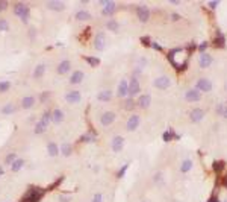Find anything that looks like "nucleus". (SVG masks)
Returning <instances> with one entry per match:
<instances>
[{
    "label": "nucleus",
    "mask_w": 227,
    "mask_h": 202,
    "mask_svg": "<svg viewBox=\"0 0 227 202\" xmlns=\"http://www.w3.org/2000/svg\"><path fill=\"white\" fill-rule=\"evenodd\" d=\"M82 140H83V141H91V140H92V137L86 135V137H83V138H82Z\"/></svg>",
    "instance_id": "obj_46"
},
{
    "label": "nucleus",
    "mask_w": 227,
    "mask_h": 202,
    "mask_svg": "<svg viewBox=\"0 0 227 202\" xmlns=\"http://www.w3.org/2000/svg\"><path fill=\"white\" fill-rule=\"evenodd\" d=\"M138 125H139V117L136 114H133V116H130L126 128H127V131H135L138 128Z\"/></svg>",
    "instance_id": "obj_12"
},
{
    "label": "nucleus",
    "mask_w": 227,
    "mask_h": 202,
    "mask_svg": "<svg viewBox=\"0 0 227 202\" xmlns=\"http://www.w3.org/2000/svg\"><path fill=\"white\" fill-rule=\"evenodd\" d=\"M114 9H115V3H114V2H108V5L104 6V9H103V12H102V14H103V15H109V14H114Z\"/></svg>",
    "instance_id": "obj_26"
},
{
    "label": "nucleus",
    "mask_w": 227,
    "mask_h": 202,
    "mask_svg": "<svg viewBox=\"0 0 227 202\" xmlns=\"http://www.w3.org/2000/svg\"><path fill=\"white\" fill-rule=\"evenodd\" d=\"M86 59L89 61V64H91V66H97V64H99V59H96V58H91V56H88Z\"/></svg>",
    "instance_id": "obj_41"
},
{
    "label": "nucleus",
    "mask_w": 227,
    "mask_h": 202,
    "mask_svg": "<svg viewBox=\"0 0 227 202\" xmlns=\"http://www.w3.org/2000/svg\"><path fill=\"white\" fill-rule=\"evenodd\" d=\"M15 158H17V157H15L14 154H9V155L6 157V164H12V163L15 161Z\"/></svg>",
    "instance_id": "obj_39"
},
{
    "label": "nucleus",
    "mask_w": 227,
    "mask_h": 202,
    "mask_svg": "<svg viewBox=\"0 0 227 202\" xmlns=\"http://www.w3.org/2000/svg\"><path fill=\"white\" fill-rule=\"evenodd\" d=\"M46 71V64H38L33 70V78H41Z\"/></svg>",
    "instance_id": "obj_24"
},
{
    "label": "nucleus",
    "mask_w": 227,
    "mask_h": 202,
    "mask_svg": "<svg viewBox=\"0 0 227 202\" xmlns=\"http://www.w3.org/2000/svg\"><path fill=\"white\" fill-rule=\"evenodd\" d=\"M170 84H171V81H170V78L168 76H159V78H156L154 79V82H153V85L156 87V88H161V90H165V88H168L170 87Z\"/></svg>",
    "instance_id": "obj_3"
},
{
    "label": "nucleus",
    "mask_w": 227,
    "mask_h": 202,
    "mask_svg": "<svg viewBox=\"0 0 227 202\" xmlns=\"http://www.w3.org/2000/svg\"><path fill=\"white\" fill-rule=\"evenodd\" d=\"M79 100H81V93L79 91H70L67 94V102L74 104V102H79Z\"/></svg>",
    "instance_id": "obj_19"
},
{
    "label": "nucleus",
    "mask_w": 227,
    "mask_h": 202,
    "mask_svg": "<svg viewBox=\"0 0 227 202\" xmlns=\"http://www.w3.org/2000/svg\"><path fill=\"white\" fill-rule=\"evenodd\" d=\"M215 43H217V46L220 44V47H223V46H224V38H223V36L220 35V36H218V38L215 40Z\"/></svg>",
    "instance_id": "obj_43"
},
{
    "label": "nucleus",
    "mask_w": 227,
    "mask_h": 202,
    "mask_svg": "<svg viewBox=\"0 0 227 202\" xmlns=\"http://www.w3.org/2000/svg\"><path fill=\"white\" fill-rule=\"evenodd\" d=\"M217 5H218V2H212V3H209V6H210V8H215Z\"/></svg>",
    "instance_id": "obj_48"
},
{
    "label": "nucleus",
    "mask_w": 227,
    "mask_h": 202,
    "mask_svg": "<svg viewBox=\"0 0 227 202\" xmlns=\"http://www.w3.org/2000/svg\"><path fill=\"white\" fill-rule=\"evenodd\" d=\"M106 28H108L109 31H118V23L117 21H114V20H111V21H108V23H106Z\"/></svg>",
    "instance_id": "obj_35"
},
{
    "label": "nucleus",
    "mask_w": 227,
    "mask_h": 202,
    "mask_svg": "<svg viewBox=\"0 0 227 202\" xmlns=\"http://www.w3.org/2000/svg\"><path fill=\"white\" fill-rule=\"evenodd\" d=\"M223 167H224V163L223 161H220V163H213V169H215V172H221L223 170Z\"/></svg>",
    "instance_id": "obj_37"
},
{
    "label": "nucleus",
    "mask_w": 227,
    "mask_h": 202,
    "mask_svg": "<svg viewBox=\"0 0 227 202\" xmlns=\"http://www.w3.org/2000/svg\"><path fill=\"white\" fill-rule=\"evenodd\" d=\"M61 152H62V155L68 157L71 154V144H62L61 146Z\"/></svg>",
    "instance_id": "obj_31"
},
{
    "label": "nucleus",
    "mask_w": 227,
    "mask_h": 202,
    "mask_svg": "<svg viewBox=\"0 0 227 202\" xmlns=\"http://www.w3.org/2000/svg\"><path fill=\"white\" fill-rule=\"evenodd\" d=\"M197 90H198V91H205V93L210 91V90H212V82H210L209 79H206V78L198 79V81H197Z\"/></svg>",
    "instance_id": "obj_5"
},
{
    "label": "nucleus",
    "mask_w": 227,
    "mask_h": 202,
    "mask_svg": "<svg viewBox=\"0 0 227 202\" xmlns=\"http://www.w3.org/2000/svg\"><path fill=\"white\" fill-rule=\"evenodd\" d=\"M61 201H62V202H68L70 199H68V198H61Z\"/></svg>",
    "instance_id": "obj_50"
},
{
    "label": "nucleus",
    "mask_w": 227,
    "mask_h": 202,
    "mask_svg": "<svg viewBox=\"0 0 227 202\" xmlns=\"http://www.w3.org/2000/svg\"><path fill=\"white\" fill-rule=\"evenodd\" d=\"M129 94V84L126 79H121V82H120L118 85V96L120 97H126Z\"/></svg>",
    "instance_id": "obj_10"
},
{
    "label": "nucleus",
    "mask_w": 227,
    "mask_h": 202,
    "mask_svg": "<svg viewBox=\"0 0 227 202\" xmlns=\"http://www.w3.org/2000/svg\"><path fill=\"white\" fill-rule=\"evenodd\" d=\"M82 79H83V71H81V70H77V71L71 73V76H70V82H71L73 85H76V84H81V82H82Z\"/></svg>",
    "instance_id": "obj_15"
},
{
    "label": "nucleus",
    "mask_w": 227,
    "mask_h": 202,
    "mask_svg": "<svg viewBox=\"0 0 227 202\" xmlns=\"http://www.w3.org/2000/svg\"><path fill=\"white\" fill-rule=\"evenodd\" d=\"M192 169V161L188 158V160H185L183 163H182V166H180V172L182 173H186V172H189Z\"/></svg>",
    "instance_id": "obj_25"
},
{
    "label": "nucleus",
    "mask_w": 227,
    "mask_h": 202,
    "mask_svg": "<svg viewBox=\"0 0 227 202\" xmlns=\"http://www.w3.org/2000/svg\"><path fill=\"white\" fill-rule=\"evenodd\" d=\"M150 102H152V97L149 96V94H144V96H141L139 97V100H138V105L141 106V108H149L150 106Z\"/></svg>",
    "instance_id": "obj_18"
},
{
    "label": "nucleus",
    "mask_w": 227,
    "mask_h": 202,
    "mask_svg": "<svg viewBox=\"0 0 227 202\" xmlns=\"http://www.w3.org/2000/svg\"><path fill=\"white\" fill-rule=\"evenodd\" d=\"M111 97H112L111 90H103V91H100V93H99V96H97V99H99V100H102V102H109Z\"/></svg>",
    "instance_id": "obj_20"
},
{
    "label": "nucleus",
    "mask_w": 227,
    "mask_h": 202,
    "mask_svg": "<svg viewBox=\"0 0 227 202\" xmlns=\"http://www.w3.org/2000/svg\"><path fill=\"white\" fill-rule=\"evenodd\" d=\"M9 26H8V21L6 20H0V31H8Z\"/></svg>",
    "instance_id": "obj_38"
},
{
    "label": "nucleus",
    "mask_w": 227,
    "mask_h": 202,
    "mask_svg": "<svg viewBox=\"0 0 227 202\" xmlns=\"http://www.w3.org/2000/svg\"><path fill=\"white\" fill-rule=\"evenodd\" d=\"M189 117H191L192 122L198 123V122H202V120H203V117H205V111H203L202 108H194V109L189 112Z\"/></svg>",
    "instance_id": "obj_8"
},
{
    "label": "nucleus",
    "mask_w": 227,
    "mask_h": 202,
    "mask_svg": "<svg viewBox=\"0 0 227 202\" xmlns=\"http://www.w3.org/2000/svg\"><path fill=\"white\" fill-rule=\"evenodd\" d=\"M41 122L46 125V126H49V123L51 122V112H49V111H46L44 114H43V117H41Z\"/></svg>",
    "instance_id": "obj_30"
},
{
    "label": "nucleus",
    "mask_w": 227,
    "mask_h": 202,
    "mask_svg": "<svg viewBox=\"0 0 227 202\" xmlns=\"http://www.w3.org/2000/svg\"><path fill=\"white\" fill-rule=\"evenodd\" d=\"M14 11H15V15H18L24 23L28 21V18H29V8L26 6L24 3H17L14 6Z\"/></svg>",
    "instance_id": "obj_2"
},
{
    "label": "nucleus",
    "mask_w": 227,
    "mask_h": 202,
    "mask_svg": "<svg viewBox=\"0 0 227 202\" xmlns=\"http://www.w3.org/2000/svg\"><path fill=\"white\" fill-rule=\"evenodd\" d=\"M124 106H126L127 111H132V109H133V106H135V102H133V99H132V97H126V104H124Z\"/></svg>",
    "instance_id": "obj_34"
},
{
    "label": "nucleus",
    "mask_w": 227,
    "mask_h": 202,
    "mask_svg": "<svg viewBox=\"0 0 227 202\" xmlns=\"http://www.w3.org/2000/svg\"><path fill=\"white\" fill-rule=\"evenodd\" d=\"M206 47H207V43H202V44H200V50H202V52H203Z\"/></svg>",
    "instance_id": "obj_44"
},
{
    "label": "nucleus",
    "mask_w": 227,
    "mask_h": 202,
    "mask_svg": "<svg viewBox=\"0 0 227 202\" xmlns=\"http://www.w3.org/2000/svg\"><path fill=\"white\" fill-rule=\"evenodd\" d=\"M47 8L49 9H55V11H61L64 8V5L61 2H49L47 3Z\"/></svg>",
    "instance_id": "obj_28"
},
{
    "label": "nucleus",
    "mask_w": 227,
    "mask_h": 202,
    "mask_svg": "<svg viewBox=\"0 0 227 202\" xmlns=\"http://www.w3.org/2000/svg\"><path fill=\"white\" fill-rule=\"evenodd\" d=\"M102 201H103V196H102L100 193L94 195V198H92V202H102Z\"/></svg>",
    "instance_id": "obj_40"
},
{
    "label": "nucleus",
    "mask_w": 227,
    "mask_h": 202,
    "mask_svg": "<svg viewBox=\"0 0 227 202\" xmlns=\"http://www.w3.org/2000/svg\"><path fill=\"white\" fill-rule=\"evenodd\" d=\"M76 18L77 20H89L91 15L88 14V12H83V11H79L77 14H76Z\"/></svg>",
    "instance_id": "obj_32"
},
{
    "label": "nucleus",
    "mask_w": 227,
    "mask_h": 202,
    "mask_svg": "<svg viewBox=\"0 0 227 202\" xmlns=\"http://www.w3.org/2000/svg\"><path fill=\"white\" fill-rule=\"evenodd\" d=\"M47 150H49V155L50 157H56L59 154V149H58V144L56 143H49L47 144Z\"/></svg>",
    "instance_id": "obj_23"
},
{
    "label": "nucleus",
    "mask_w": 227,
    "mask_h": 202,
    "mask_svg": "<svg viewBox=\"0 0 227 202\" xmlns=\"http://www.w3.org/2000/svg\"><path fill=\"white\" fill-rule=\"evenodd\" d=\"M2 175H3V169H2V167H0V176H2Z\"/></svg>",
    "instance_id": "obj_51"
},
{
    "label": "nucleus",
    "mask_w": 227,
    "mask_h": 202,
    "mask_svg": "<svg viewBox=\"0 0 227 202\" xmlns=\"http://www.w3.org/2000/svg\"><path fill=\"white\" fill-rule=\"evenodd\" d=\"M207 202H220V201H218V198H215V196H213V198H210Z\"/></svg>",
    "instance_id": "obj_47"
},
{
    "label": "nucleus",
    "mask_w": 227,
    "mask_h": 202,
    "mask_svg": "<svg viewBox=\"0 0 227 202\" xmlns=\"http://www.w3.org/2000/svg\"><path fill=\"white\" fill-rule=\"evenodd\" d=\"M185 99L188 100V102H197V100L202 99V93H200L197 88H191L185 93Z\"/></svg>",
    "instance_id": "obj_4"
},
{
    "label": "nucleus",
    "mask_w": 227,
    "mask_h": 202,
    "mask_svg": "<svg viewBox=\"0 0 227 202\" xmlns=\"http://www.w3.org/2000/svg\"><path fill=\"white\" fill-rule=\"evenodd\" d=\"M212 64V56L209 53H202V56H200V67L202 69H206Z\"/></svg>",
    "instance_id": "obj_14"
},
{
    "label": "nucleus",
    "mask_w": 227,
    "mask_h": 202,
    "mask_svg": "<svg viewBox=\"0 0 227 202\" xmlns=\"http://www.w3.org/2000/svg\"><path fill=\"white\" fill-rule=\"evenodd\" d=\"M14 111H15V106L12 105V104H8V105L2 109V112H3V114H6V116H8V114H12Z\"/></svg>",
    "instance_id": "obj_33"
},
{
    "label": "nucleus",
    "mask_w": 227,
    "mask_h": 202,
    "mask_svg": "<svg viewBox=\"0 0 227 202\" xmlns=\"http://www.w3.org/2000/svg\"><path fill=\"white\" fill-rule=\"evenodd\" d=\"M136 14H138L139 21H142V23H145L147 20H149V17H150V12H149V9H147L145 6H139Z\"/></svg>",
    "instance_id": "obj_13"
},
{
    "label": "nucleus",
    "mask_w": 227,
    "mask_h": 202,
    "mask_svg": "<svg viewBox=\"0 0 227 202\" xmlns=\"http://www.w3.org/2000/svg\"><path fill=\"white\" fill-rule=\"evenodd\" d=\"M223 185H224V187H227V176H226V178L223 179Z\"/></svg>",
    "instance_id": "obj_49"
},
{
    "label": "nucleus",
    "mask_w": 227,
    "mask_h": 202,
    "mask_svg": "<svg viewBox=\"0 0 227 202\" xmlns=\"http://www.w3.org/2000/svg\"><path fill=\"white\" fill-rule=\"evenodd\" d=\"M46 129H47V126H46L41 120L36 122V125H35V134H43Z\"/></svg>",
    "instance_id": "obj_27"
},
{
    "label": "nucleus",
    "mask_w": 227,
    "mask_h": 202,
    "mask_svg": "<svg viewBox=\"0 0 227 202\" xmlns=\"http://www.w3.org/2000/svg\"><path fill=\"white\" fill-rule=\"evenodd\" d=\"M114 120H115V112H112V111L103 112L102 117H100V123H102L103 126H109L111 123H114Z\"/></svg>",
    "instance_id": "obj_6"
},
{
    "label": "nucleus",
    "mask_w": 227,
    "mask_h": 202,
    "mask_svg": "<svg viewBox=\"0 0 227 202\" xmlns=\"http://www.w3.org/2000/svg\"><path fill=\"white\" fill-rule=\"evenodd\" d=\"M41 196H43V192H39L35 187H30L29 192L26 193V196L21 199V202H38L41 199Z\"/></svg>",
    "instance_id": "obj_1"
},
{
    "label": "nucleus",
    "mask_w": 227,
    "mask_h": 202,
    "mask_svg": "<svg viewBox=\"0 0 227 202\" xmlns=\"http://www.w3.org/2000/svg\"><path fill=\"white\" fill-rule=\"evenodd\" d=\"M139 93V82H138V78H132L130 84H129V96H136Z\"/></svg>",
    "instance_id": "obj_9"
},
{
    "label": "nucleus",
    "mask_w": 227,
    "mask_h": 202,
    "mask_svg": "<svg viewBox=\"0 0 227 202\" xmlns=\"http://www.w3.org/2000/svg\"><path fill=\"white\" fill-rule=\"evenodd\" d=\"M6 6H8V3H6V2H0V9H2V11H3Z\"/></svg>",
    "instance_id": "obj_45"
},
{
    "label": "nucleus",
    "mask_w": 227,
    "mask_h": 202,
    "mask_svg": "<svg viewBox=\"0 0 227 202\" xmlns=\"http://www.w3.org/2000/svg\"><path fill=\"white\" fill-rule=\"evenodd\" d=\"M123 137L121 135H115L114 137V140H112V149H114V152H120V150L123 149Z\"/></svg>",
    "instance_id": "obj_11"
},
{
    "label": "nucleus",
    "mask_w": 227,
    "mask_h": 202,
    "mask_svg": "<svg viewBox=\"0 0 227 202\" xmlns=\"http://www.w3.org/2000/svg\"><path fill=\"white\" fill-rule=\"evenodd\" d=\"M104 46H106V36H104L103 32H99L96 35V38H94V47L97 50H103Z\"/></svg>",
    "instance_id": "obj_7"
},
{
    "label": "nucleus",
    "mask_w": 227,
    "mask_h": 202,
    "mask_svg": "<svg viewBox=\"0 0 227 202\" xmlns=\"http://www.w3.org/2000/svg\"><path fill=\"white\" fill-rule=\"evenodd\" d=\"M33 104H35V97H33V96H28V97H24V99H23L21 106H23L24 109H28V108H30Z\"/></svg>",
    "instance_id": "obj_22"
},
{
    "label": "nucleus",
    "mask_w": 227,
    "mask_h": 202,
    "mask_svg": "<svg viewBox=\"0 0 227 202\" xmlns=\"http://www.w3.org/2000/svg\"><path fill=\"white\" fill-rule=\"evenodd\" d=\"M154 182L159 184V185H164L165 179H164V173H162V172H157V173L154 175Z\"/></svg>",
    "instance_id": "obj_29"
},
{
    "label": "nucleus",
    "mask_w": 227,
    "mask_h": 202,
    "mask_svg": "<svg viewBox=\"0 0 227 202\" xmlns=\"http://www.w3.org/2000/svg\"><path fill=\"white\" fill-rule=\"evenodd\" d=\"M221 116H223L224 119H227V104H224V105H223V109H221Z\"/></svg>",
    "instance_id": "obj_42"
},
{
    "label": "nucleus",
    "mask_w": 227,
    "mask_h": 202,
    "mask_svg": "<svg viewBox=\"0 0 227 202\" xmlns=\"http://www.w3.org/2000/svg\"><path fill=\"white\" fill-rule=\"evenodd\" d=\"M23 166H24V160L23 158H15V161L11 164V170L12 172H18Z\"/></svg>",
    "instance_id": "obj_21"
},
{
    "label": "nucleus",
    "mask_w": 227,
    "mask_h": 202,
    "mask_svg": "<svg viewBox=\"0 0 227 202\" xmlns=\"http://www.w3.org/2000/svg\"><path fill=\"white\" fill-rule=\"evenodd\" d=\"M62 119H64V112H62L59 108H56L55 111L51 112V122L55 123V125H59V123L62 122Z\"/></svg>",
    "instance_id": "obj_16"
},
{
    "label": "nucleus",
    "mask_w": 227,
    "mask_h": 202,
    "mask_svg": "<svg viewBox=\"0 0 227 202\" xmlns=\"http://www.w3.org/2000/svg\"><path fill=\"white\" fill-rule=\"evenodd\" d=\"M70 67H71L70 61H68V59H64V61H61V64L58 66V73H61V74L68 73V71H70Z\"/></svg>",
    "instance_id": "obj_17"
},
{
    "label": "nucleus",
    "mask_w": 227,
    "mask_h": 202,
    "mask_svg": "<svg viewBox=\"0 0 227 202\" xmlns=\"http://www.w3.org/2000/svg\"><path fill=\"white\" fill-rule=\"evenodd\" d=\"M9 87H11L9 82H0V93L8 91V90H9Z\"/></svg>",
    "instance_id": "obj_36"
}]
</instances>
